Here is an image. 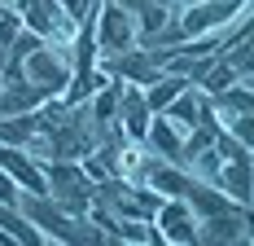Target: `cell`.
Listing matches in <instances>:
<instances>
[{
	"label": "cell",
	"mask_w": 254,
	"mask_h": 246,
	"mask_svg": "<svg viewBox=\"0 0 254 246\" xmlns=\"http://www.w3.org/2000/svg\"><path fill=\"white\" fill-rule=\"evenodd\" d=\"M250 172H254V158H250V154H232V158H219V172H215L210 185L224 189L237 207H250V198H254Z\"/></svg>",
	"instance_id": "cell-7"
},
{
	"label": "cell",
	"mask_w": 254,
	"mask_h": 246,
	"mask_svg": "<svg viewBox=\"0 0 254 246\" xmlns=\"http://www.w3.org/2000/svg\"><path fill=\"white\" fill-rule=\"evenodd\" d=\"M246 9H250V0H197V4H189V9L176 18V31H180V40L210 35V31L232 26Z\"/></svg>",
	"instance_id": "cell-3"
},
{
	"label": "cell",
	"mask_w": 254,
	"mask_h": 246,
	"mask_svg": "<svg viewBox=\"0 0 254 246\" xmlns=\"http://www.w3.org/2000/svg\"><path fill=\"white\" fill-rule=\"evenodd\" d=\"M140 145L149 149L153 158L184 167V136H180V132L162 119V115H153V119H149V127H145V141H140Z\"/></svg>",
	"instance_id": "cell-10"
},
{
	"label": "cell",
	"mask_w": 254,
	"mask_h": 246,
	"mask_svg": "<svg viewBox=\"0 0 254 246\" xmlns=\"http://www.w3.org/2000/svg\"><path fill=\"white\" fill-rule=\"evenodd\" d=\"M18 35H22V13H13V9L4 4V13H0V49H9Z\"/></svg>",
	"instance_id": "cell-14"
},
{
	"label": "cell",
	"mask_w": 254,
	"mask_h": 246,
	"mask_svg": "<svg viewBox=\"0 0 254 246\" xmlns=\"http://www.w3.org/2000/svg\"><path fill=\"white\" fill-rule=\"evenodd\" d=\"M18 198H22L18 180H13V176L4 172V167H0V202H4V207H18Z\"/></svg>",
	"instance_id": "cell-15"
},
{
	"label": "cell",
	"mask_w": 254,
	"mask_h": 246,
	"mask_svg": "<svg viewBox=\"0 0 254 246\" xmlns=\"http://www.w3.org/2000/svg\"><path fill=\"white\" fill-rule=\"evenodd\" d=\"M44 180H49V198L62 211L88 216V207H92V198H97V185L83 176V167H79L75 158H49V163H44Z\"/></svg>",
	"instance_id": "cell-1"
},
{
	"label": "cell",
	"mask_w": 254,
	"mask_h": 246,
	"mask_svg": "<svg viewBox=\"0 0 254 246\" xmlns=\"http://www.w3.org/2000/svg\"><path fill=\"white\" fill-rule=\"evenodd\" d=\"M202 106H206V93H197V88L189 84V88H184V93H180V97L162 110V119L171 123L180 136H189V132L197 127V119H202Z\"/></svg>",
	"instance_id": "cell-12"
},
{
	"label": "cell",
	"mask_w": 254,
	"mask_h": 246,
	"mask_svg": "<svg viewBox=\"0 0 254 246\" xmlns=\"http://www.w3.org/2000/svg\"><path fill=\"white\" fill-rule=\"evenodd\" d=\"M0 13H4V4H0Z\"/></svg>",
	"instance_id": "cell-18"
},
{
	"label": "cell",
	"mask_w": 254,
	"mask_h": 246,
	"mask_svg": "<svg viewBox=\"0 0 254 246\" xmlns=\"http://www.w3.org/2000/svg\"><path fill=\"white\" fill-rule=\"evenodd\" d=\"M92 35H97V53L110 57V53H123L136 44V22L119 0H97L92 9Z\"/></svg>",
	"instance_id": "cell-4"
},
{
	"label": "cell",
	"mask_w": 254,
	"mask_h": 246,
	"mask_svg": "<svg viewBox=\"0 0 254 246\" xmlns=\"http://www.w3.org/2000/svg\"><path fill=\"white\" fill-rule=\"evenodd\" d=\"M153 229L162 246H193L197 242V211L184 198H162V207L153 211Z\"/></svg>",
	"instance_id": "cell-6"
},
{
	"label": "cell",
	"mask_w": 254,
	"mask_h": 246,
	"mask_svg": "<svg viewBox=\"0 0 254 246\" xmlns=\"http://www.w3.org/2000/svg\"><path fill=\"white\" fill-rule=\"evenodd\" d=\"M22 79L40 84L49 97H62L66 84H70V49H53V44H40L22 57Z\"/></svg>",
	"instance_id": "cell-5"
},
{
	"label": "cell",
	"mask_w": 254,
	"mask_h": 246,
	"mask_svg": "<svg viewBox=\"0 0 254 246\" xmlns=\"http://www.w3.org/2000/svg\"><path fill=\"white\" fill-rule=\"evenodd\" d=\"M22 26L26 31H35L44 44H53V49H70L79 35V22L62 9V0H31L22 9Z\"/></svg>",
	"instance_id": "cell-2"
},
{
	"label": "cell",
	"mask_w": 254,
	"mask_h": 246,
	"mask_svg": "<svg viewBox=\"0 0 254 246\" xmlns=\"http://www.w3.org/2000/svg\"><path fill=\"white\" fill-rule=\"evenodd\" d=\"M184 88H189V79H184V75H167V71H162L149 88H145V106H149V115H162V110H167Z\"/></svg>",
	"instance_id": "cell-13"
},
{
	"label": "cell",
	"mask_w": 254,
	"mask_h": 246,
	"mask_svg": "<svg viewBox=\"0 0 254 246\" xmlns=\"http://www.w3.org/2000/svg\"><path fill=\"white\" fill-rule=\"evenodd\" d=\"M184 202L197 211V220H206V216H219V211H237V202H232L224 189H215V185L197 180L193 172H189V185H184Z\"/></svg>",
	"instance_id": "cell-11"
},
{
	"label": "cell",
	"mask_w": 254,
	"mask_h": 246,
	"mask_svg": "<svg viewBox=\"0 0 254 246\" xmlns=\"http://www.w3.org/2000/svg\"><path fill=\"white\" fill-rule=\"evenodd\" d=\"M0 167L18 180V189H22V194H49L44 163H35L22 145H4V141H0Z\"/></svg>",
	"instance_id": "cell-8"
},
{
	"label": "cell",
	"mask_w": 254,
	"mask_h": 246,
	"mask_svg": "<svg viewBox=\"0 0 254 246\" xmlns=\"http://www.w3.org/2000/svg\"><path fill=\"white\" fill-rule=\"evenodd\" d=\"M149 106H145V88H136V84H123V93H119V115L114 123L127 132V141H145V127H149Z\"/></svg>",
	"instance_id": "cell-9"
},
{
	"label": "cell",
	"mask_w": 254,
	"mask_h": 246,
	"mask_svg": "<svg viewBox=\"0 0 254 246\" xmlns=\"http://www.w3.org/2000/svg\"><path fill=\"white\" fill-rule=\"evenodd\" d=\"M62 9L75 18V22H83V18H92V9H97V0H62Z\"/></svg>",
	"instance_id": "cell-16"
},
{
	"label": "cell",
	"mask_w": 254,
	"mask_h": 246,
	"mask_svg": "<svg viewBox=\"0 0 254 246\" xmlns=\"http://www.w3.org/2000/svg\"><path fill=\"white\" fill-rule=\"evenodd\" d=\"M167 4H176V0H167Z\"/></svg>",
	"instance_id": "cell-17"
}]
</instances>
